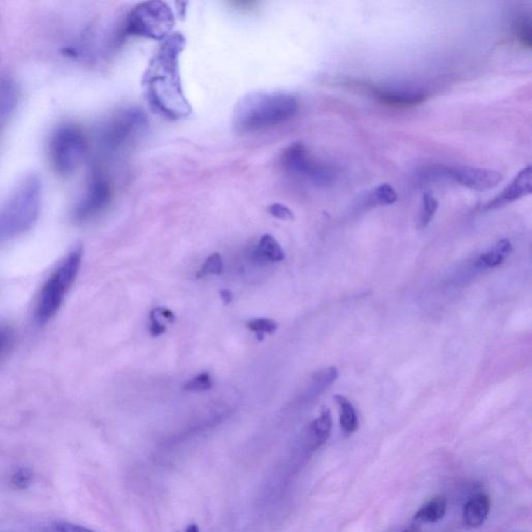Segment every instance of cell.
<instances>
[{"instance_id":"cell-1","label":"cell","mask_w":532,"mask_h":532,"mask_svg":"<svg viewBox=\"0 0 532 532\" xmlns=\"http://www.w3.org/2000/svg\"><path fill=\"white\" fill-rule=\"evenodd\" d=\"M185 46V38L180 33L172 34L162 41L143 80L145 95L150 106L168 119H182L192 113L179 73V57Z\"/></svg>"},{"instance_id":"cell-2","label":"cell","mask_w":532,"mask_h":532,"mask_svg":"<svg viewBox=\"0 0 532 532\" xmlns=\"http://www.w3.org/2000/svg\"><path fill=\"white\" fill-rule=\"evenodd\" d=\"M298 99L282 92H255L239 100L233 121L239 132L264 131L281 125L298 114Z\"/></svg>"},{"instance_id":"cell-3","label":"cell","mask_w":532,"mask_h":532,"mask_svg":"<svg viewBox=\"0 0 532 532\" xmlns=\"http://www.w3.org/2000/svg\"><path fill=\"white\" fill-rule=\"evenodd\" d=\"M42 182L36 174L23 179L0 211V241L13 238L33 227L40 215Z\"/></svg>"},{"instance_id":"cell-4","label":"cell","mask_w":532,"mask_h":532,"mask_svg":"<svg viewBox=\"0 0 532 532\" xmlns=\"http://www.w3.org/2000/svg\"><path fill=\"white\" fill-rule=\"evenodd\" d=\"M81 259L82 247H74L43 286L36 311L38 324H46L59 312L66 294L78 275Z\"/></svg>"},{"instance_id":"cell-5","label":"cell","mask_w":532,"mask_h":532,"mask_svg":"<svg viewBox=\"0 0 532 532\" xmlns=\"http://www.w3.org/2000/svg\"><path fill=\"white\" fill-rule=\"evenodd\" d=\"M175 16L162 1H147L136 6L128 15L125 33L151 40L164 41L173 34Z\"/></svg>"},{"instance_id":"cell-6","label":"cell","mask_w":532,"mask_h":532,"mask_svg":"<svg viewBox=\"0 0 532 532\" xmlns=\"http://www.w3.org/2000/svg\"><path fill=\"white\" fill-rule=\"evenodd\" d=\"M49 152L55 171L61 175H69L82 162L87 153V141L76 126H59L51 136Z\"/></svg>"},{"instance_id":"cell-7","label":"cell","mask_w":532,"mask_h":532,"mask_svg":"<svg viewBox=\"0 0 532 532\" xmlns=\"http://www.w3.org/2000/svg\"><path fill=\"white\" fill-rule=\"evenodd\" d=\"M282 164L290 174L316 185H332L336 177L335 171L316 160L302 143H294L284 151Z\"/></svg>"},{"instance_id":"cell-8","label":"cell","mask_w":532,"mask_h":532,"mask_svg":"<svg viewBox=\"0 0 532 532\" xmlns=\"http://www.w3.org/2000/svg\"><path fill=\"white\" fill-rule=\"evenodd\" d=\"M146 125V115L138 108H129L115 115L101 132L102 143L117 149L136 136Z\"/></svg>"},{"instance_id":"cell-9","label":"cell","mask_w":532,"mask_h":532,"mask_svg":"<svg viewBox=\"0 0 532 532\" xmlns=\"http://www.w3.org/2000/svg\"><path fill=\"white\" fill-rule=\"evenodd\" d=\"M112 196V183L108 177L101 172L94 173L87 192L74 208V219L79 222L93 219L108 206Z\"/></svg>"},{"instance_id":"cell-10","label":"cell","mask_w":532,"mask_h":532,"mask_svg":"<svg viewBox=\"0 0 532 532\" xmlns=\"http://www.w3.org/2000/svg\"><path fill=\"white\" fill-rule=\"evenodd\" d=\"M441 174L463 187L477 192L493 189L502 180V175L497 171L470 166L442 168Z\"/></svg>"},{"instance_id":"cell-11","label":"cell","mask_w":532,"mask_h":532,"mask_svg":"<svg viewBox=\"0 0 532 532\" xmlns=\"http://www.w3.org/2000/svg\"><path fill=\"white\" fill-rule=\"evenodd\" d=\"M532 173L531 166L523 168L514 180L508 185L499 194L484 206L486 210L500 208L515 201L520 200L531 194Z\"/></svg>"},{"instance_id":"cell-12","label":"cell","mask_w":532,"mask_h":532,"mask_svg":"<svg viewBox=\"0 0 532 532\" xmlns=\"http://www.w3.org/2000/svg\"><path fill=\"white\" fill-rule=\"evenodd\" d=\"M332 416L326 408H322L319 417L310 423L305 433V445L310 452L322 447L330 437L332 429Z\"/></svg>"},{"instance_id":"cell-13","label":"cell","mask_w":532,"mask_h":532,"mask_svg":"<svg viewBox=\"0 0 532 532\" xmlns=\"http://www.w3.org/2000/svg\"><path fill=\"white\" fill-rule=\"evenodd\" d=\"M490 510L491 500L488 495L480 493L472 496L463 506V523L470 529H477L486 522Z\"/></svg>"},{"instance_id":"cell-14","label":"cell","mask_w":532,"mask_h":532,"mask_svg":"<svg viewBox=\"0 0 532 532\" xmlns=\"http://www.w3.org/2000/svg\"><path fill=\"white\" fill-rule=\"evenodd\" d=\"M254 260L257 262H280L285 258L283 250L275 237L266 234L260 238L258 245L252 252Z\"/></svg>"},{"instance_id":"cell-15","label":"cell","mask_w":532,"mask_h":532,"mask_svg":"<svg viewBox=\"0 0 532 532\" xmlns=\"http://www.w3.org/2000/svg\"><path fill=\"white\" fill-rule=\"evenodd\" d=\"M447 500L443 496H437L425 502L414 516L416 523H436L445 516Z\"/></svg>"},{"instance_id":"cell-16","label":"cell","mask_w":532,"mask_h":532,"mask_svg":"<svg viewBox=\"0 0 532 532\" xmlns=\"http://www.w3.org/2000/svg\"><path fill=\"white\" fill-rule=\"evenodd\" d=\"M18 102V91L10 78L0 80V126L6 123Z\"/></svg>"},{"instance_id":"cell-17","label":"cell","mask_w":532,"mask_h":532,"mask_svg":"<svg viewBox=\"0 0 532 532\" xmlns=\"http://www.w3.org/2000/svg\"><path fill=\"white\" fill-rule=\"evenodd\" d=\"M378 97L380 101L390 106H416L424 101L425 95L419 92L401 91V89H380Z\"/></svg>"},{"instance_id":"cell-18","label":"cell","mask_w":532,"mask_h":532,"mask_svg":"<svg viewBox=\"0 0 532 532\" xmlns=\"http://www.w3.org/2000/svg\"><path fill=\"white\" fill-rule=\"evenodd\" d=\"M337 405L340 409V426L343 433L346 435H352L358 429L359 420L356 410L350 401L343 395L337 394L335 396Z\"/></svg>"},{"instance_id":"cell-19","label":"cell","mask_w":532,"mask_h":532,"mask_svg":"<svg viewBox=\"0 0 532 532\" xmlns=\"http://www.w3.org/2000/svg\"><path fill=\"white\" fill-rule=\"evenodd\" d=\"M439 203L433 194L426 192L423 194L421 202L420 213H419V223L422 228L426 227L437 213Z\"/></svg>"},{"instance_id":"cell-20","label":"cell","mask_w":532,"mask_h":532,"mask_svg":"<svg viewBox=\"0 0 532 532\" xmlns=\"http://www.w3.org/2000/svg\"><path fill=\"white\" fill-rule=\"evenodd\" d=\"M247 328L255 333L259 341L264 340V334H273L277 331V322L268 318H255L247 322Z\"/></svg>"},{"instance_id":"cell-21","label":"cell","mask_w":532,"mask_h":532,"mask_svg":"<svg viewBox=\"0 0 532 532\" xmlns=\"http://www.w3.org/2000/svg\"><path fill=\"white\" fill-rule=\"evenodd\" d=\"M222 271H223V261H222L221 256L219 253H215L207 258L196 277L204 278L207 275H220Z\"/></svg>"},{"instance_id":"cell-22","label":"cell","mask_w":532,"mask_h":532,"mask_svg":"<svg viewBox=\"0 0 532 532\" xmlns=\"http://www.w3.org/2000/svg\"><path fill=\"white\" fill-rule=\"evenodd\" d=\"M397 199H398V196H397L395 189L390 185H387V183L380 185L373 192V200L379 205L394 204Z\"/></svg>"},{"instance_id":"cell-23","label":"cell","mask_w":532,"mask_h":532,"mask_svg":"<svg viewBox=\"0 0 532 532\" xmlns=\"http://www.w3.org/2000/svg\"><path fill=\"white\" fill-rule=\"evenodd\" d=\"M213 384L210 375L207 373H202L189 380L185 384V389L190 391V392H204V391L210 390L213 388Z\"/></svg>"},{"instance_id":"cell-24","label":"cell","mask_w":532,"mask_h":532,"mask_svg":"<svg viewBox=\"0 0 532 532\" xmlns=\"http://www.w3.org/2000/svg\"><path fill=\"white\" fill-rule=\"evenodd\" d=\"M504 259L505 257L502 256L494 247L492 251L487 252L478 258L477 261H476V267L480 269L494 268V267L502 264Z\"/></svg>"},{"instance_id":"cell-25","label":"cell","mask_w":532,"mask_h":532,"mask_svg":"<svg viewBox=\"0 0 532 532\" xmlns=\"http://www.w3.org/2000/svg\"><path fill=\"white\" fill-rule=\"evenodd\" d=\"M33 478L34 473L29 468H20L13 475L12 484L14 488L18 489V490H25L31 486Z\"/></svg>"},{"instance_id":"cell-26","label":"cell","mask_w":532,"mask_h":532,"mask_svg":"<svg viewBox=\"0 0 532 532\" xmlns=\"http://www.w3.org/2000/svg\"><path fill=\"white\" fill-rule=\"evenodd\" d=\"M338 377V371L335 367H330L326 371H319L314 375V386L316 389H324L330 386Z\"/></svg>"},{"instance_id":"cell-27","label":"cell","mask_w":532,"mask_h":532,"mask_svg":"<svg viewBox=\"0 0 532 532\" xmlns=\"http://www.w3.org/2000/svg\"><path fill=\"white\" fill-rule=\"evenodd\" d=\"M150 319L156 320V322H160V324L166 326V322H175L176 320V316L168 308L157 307L153 309L150 313Z\"/></svg>"},{"instance_id":"cell-28","label":"cell","mask_w":532,"mask_h":532,"mask_svg":"<svg viewBox=\"0 0 532 532\" xmlns=\"http://www.w3.org/2000/svg\"><path fill=\"white\" fill-rule=\"evenodd\" d=\"M269 213L273 217L279 220H284V221H292L294 219V213L290 210V208H288L285 205L278 204V203L269 207Z\"/></svg>"},{"instance_id":"cell-29","label":"cell","mask_w":532,"mask_h":532,"mask_svg":"<svg viewBox=\"0 0 532 532\" xmlns=\"http://www.w3.org/2000/svg\"><path fill=\"white\" fill-rule=\"evenodd\" d=\"M518 38L520 42L527 48L531 47V21L521 22L518 31Z\"/></svg>"},{"instance_id":"cell-30","label":"cell","mask_w":532,"mask_h":532,"mask_svg":"<svg viewBox=\"0 0 532 532\" xmlns=\"http://www.w3.org/2000/svg\"><path fill=\"white\" fill-rule=\"evenodd\" d=\"M57 529L59 532H96L87 527L71 524V523H59L57 525Z\"/></svg>"},{"instance_id":"cell-31","label":"cell","mask_w":532,"mask_h":532,"mask_svg":"<svg viewBox=\"0 0 532 532\" xmlns=\"http://www.w3.org/2000/svg\"><path fill=\"white\" fill-rule=\"evenodd\" d=\"M495 249L497 250L502 256L506 257V256H508L512 253V243H510V241L508 240V239H501V240L498 241Z\"/></svg>"},{"instance_id":"cell-32","label":"cell","mask_w":532,"mask_h":532,"mask_svg":"<svg viewBox=\"0 0 532 532\" xmlns=\"http://www.w3.org/2000/svg\"><path fill=\"white\" fill-rule=\"evenodd\" d=\"M149 331H150L151 336L158 337L160 335L164 334V332L166 331V326L156 322V320L150 319Z\"/></svg>"},{"instance_id":"cell-33","label":"cell","mask_w":532,"mask_h":532,"mask_svg":"<svg viewBox=\"0 0 532 532\" xmlns=\"http://www.w3.org/2000/svg\"><path fill=\"white\" fill-rule=\"evenodd\" d=\"M8 340H10V334H8V331L0 329V352H2V350L6 347Z\"/></svg>"},{"instance_id":"cell-34","label":"cell","mask_w":532,"mask_h":532,"mask_svg":"<svg viewBox=\"0 0 532 532\" xmlns=\"http://www.w3.org/2000/svg\"><path fill=\"white\" fill-rule=\"evenodd\" d=\"M220 296H221L222 301H223L224 304L229 305L232 303L233 301V294L232 292H230V290L228 289H223L221 290V292H220Z\"/></svg>"},{"instance_id":"cell-35","label":"cell","mask_w":532,"mask_h":532,"mask_svg":"<svg viewBox=\"0 0 532 532\" xmlns=\"http://www.w3.org/2000/svg\"><path fill=\"white\" fill-rule=\"evenodd\" d=\"M183 532H200V529H199L198 525L192 523V524H189V526L185 527Z\"/></svg>"},{"instance_id":"cell-36","label":"cell","mask_w":532,"mask_h":532,"mask_svg":"<svg viewBox=\"0 0 532 532\" xmlns=\"http://www.w3.org/2000/svg\"><path fill=\"white\" fill-rule=\"evenodd\" d=\"M403 532H416V529L413 526H411L409 529H405Z\"/></svg>"}]
</instances>
